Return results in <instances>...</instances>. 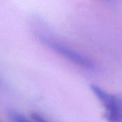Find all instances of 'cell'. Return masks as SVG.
<instances>
[{"label":"cell","instance_id":"2","mask_svg":"<svg viewBox=\"0 0 122 122\" xmlns=\"http://www.w3.org/2000/svg\"><path fill=\"white\" fill-rule=\"evenodd\" d=\"M91 89L105 109V119L107 122H122V98L110 94L96 84Z\"/></svg>","mask_w":122,"mask_h":122},{"label":"cell","instance_id":"3","mask_svg":"<svg viewBox=\"0 0 122 122\" xmlns=\"http://www.w3.org/2000/svg\"><path fill=\"white\" fill-rule=\"evenodd\" d=\"M7 116L10 122H33L20 112L13 109L8 111Z\"/></svg>","mask_w":122,"mask_h":122},{"label":"cell","instance_id":"1","mask_svg":"<svg viewBox=\"0 0 122 122\" xmlns=\"http://www.w3.org/2000/svg\"><path fill=\"white\" fill-rule=\"evenodd\" d=\"M33 31L36 38L42 44L59 56L81 68L89 70L96 69L97 66L91 59L52 35L46 28H42L39 25L34 26Z\"/></svg>","mask_w":122,"mask_h":122},{"label":"cell","instance_id":"4","mask_svg":"<svg viewBox=\"0 0 122 122\" xmlns=\"http://www.w3.org/2000/svg\"><path fill=\"white\" fill-rule=\"evenodd\" d=\"M31 121L33 122H51L44 116L36 112L31 113Z\"/></svg>","mask_w":122,"mask_h":122},{"label":"cell","instance_id":"5","mask_svg":"<svg viewBox=\"0 0 122 122\" xmlns=\"http://www.w3.org/2000/svg\"></svg>","mask_w":122,"mask_h":122}]
</instances>
